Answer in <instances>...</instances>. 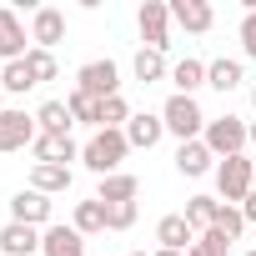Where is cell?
I'll use <instances>...</instances> for the list:
<instances>
[{"label":"cell","instance_id":"9","mask_svg":"<svg viewBox=\"0 0 256 256\" xmlns=\"http://www.w3.org/2000/svg\"><path fill=\"white\" fill-rule=\"evenodd\" d=\"M30 40H36V50H56V46L66 40V10L36 6V10H30Z\"/></svg>","mask_w":256,"mask_h":256},{"label":"cell","instance_id":"16","mask_svg":"<svg viewBox=\"0 0 256 256\" xmlns=\"http://www.w3.org/2000/svg\"><path fill=\"white\" fill-rule=\"evenodd\" d=\"M40 256H86V236L76 226H46L40 231Z\"/></svg>","mask_w":256,"mask_h":256},{"label":"cell","instance_id":"31","mask_svg":"<svg viewBox=\"0 0 256 256\" xmlns=\"http://www.w3.org/2000/svg\"><path fill=\"white\" fill-rule=\"evenodd\" d=\"M136 216H141V206H136V201L106 206V231H131V226H136Z\"/></svg>","mask_w":256,"mask_h":256},{"label":"cell","instance_id":"14","mask_svg":"<svg viewBox=\"0 0 256 256\" xmlns=\"http://www.w3.org/2000/svg\"><path fill=\"white\" fill-rule=\"evenodd\" d=\"M0 256H40V231L26 221H6L0 226Z\"/></svg>","mask_w":256,"mask_h":256},{"label":"cell","instance_id":"33","mask_svg":"<svg viewBox=\"0 0 256 256\" xmlns=\"http://www.w3.org/2000/svg\"><path fill=\"white\" fill-rule=\"evenodd\" d=\"M236 36H241V56H246V60H256V10H246V16H241V30H236Z\"/></svg>","mask_w":256,"mask_h":256},{"label":"cell","instance_id":"11","mask_svg":"<svg viewBox=\"0 0 256 256\" xmlns=\"http://www.w3.org/2000/svg\"><path fill=\"white\" fill-rule=\"evenodd\" d=\"M171 26H181L186 36H206L216 26V10L206 0H171Z\"/></svg>","mask_w":256,"mask_h":256},{"label":"cell","instance_id":"3","mask_svg":"<svg viewBox=\"0 0 256 256\" xmlns=\"http://www.w3.org/2000/svg\"><path fill=\"white\" fill-rule=\"evenodd\" d=\"M161 120H166V136H176L181 146L206 136V116H201L196 96H171V100L161 106Z\"/></svg>","mask_w":256,"mask_h":256},{"label":"cell","instance_id":"4","mask_svg":"<svg viewBox=\"0 0 256 256\" xmlns=\"http://www.w3.org/2000/svg\"><path fill=\"white\" fill-rule=\"evenodd\" d=\"M206 151L216 156V161H226V156H246V120L241 116H216V120H206Z\"/></svg>","mask_w":256,"mask_h":256},{"label":"cell","instance_id":"25","mask_svg":"<svg viewBox=\"0 0 256 256\" xmlns=\"http://www.w3.org/2000/svg\"><path fill=\"white\" fill-rule=\"evenodd\" d=\"M70 226L80 231V236H96V231H106V206L90 196V201H76V211H70Z\"/></svg>","mask_w":256,"mask_h":256},{"label":"cell","instance_id":"17","mask_svg":"<svg viewBox=\"0 0 256 256\" xmlns=\"http://www.w3.org/2000/svg\"><path fill=\"white\" fill-rule=\"evenodd\" d=\"M176 171L186 181H201L206 171H216V156L206 151V141H186V146H176Z\"/></svg>","mask_w":256,"mask_h":256},{"label":"cell","instance_id":"15","mask_svg":"<svg viewBox=\"0 0 256 256\" xmlns=\"http://www.w3.org/2000/svg\"><path fill=\"white\" fill-rule=\"evenodd\" d=\"M156 246H166V251H191V246H196V231H191V221H186L181 211L161 216V221H156Z\"/></svg>","mask_w":256,"mask_h":256},{"label":"cell","instance_id":"36","mask_svg":"<svg viewBox=\"0 0 256 256\" xmlns=\"http://www.w3.org/2000/svg\"><path fill=\"white\" fill-rule=\"evenodd\" d=\"M156 256H191V251H166V246H156Z\"/></svg>","mask_w":256,"mask_h":256},{"label":"cell","instance_id":"39","mask_svg":"<svg viewBox=\"0 0 256 256\" xmlns=\"http://www.w3.org/2000/svg\"><path fill=\"white\" fill-rule=\"evenodd\" d=\"M246 256H256V251H246Z\"/></svg>","mask_w":256,"mask_h":256},{"label":"cell","instance_id":"18","mask_svg":"<svg viewBox=\"0 0 256 256\" xmlns=\"http://www.w3.org/2000/svg\"><path fill=\"white\" fill-rule=\"evenodd\" d=\"M131 76H136L141 86H156V80H171V66H166V50H151V46H141V50H136V60H131Z\"/></svg>","mask_w":256,"mask_h":256},{"label":"cell","instance_id":"1","mask_svg":"<svg viewBox=\"0 0 256 256\" xmlns=\"http://www.w3.org/2000/svg\"><path fill=\"white\" fill-rule=\"evenodd\" d=\"M126 151H131L126 131H90V141L80 146V166H86V171H96V176L106 181V176H116V171H120Z\"/></svg>","mask_w":256,"mask_h":256},{"label":"cell","instance_id":"26","mask_svg":"<svg viewBox=\"0 0 256 256\" xmlns=\"http://www.w3.org/2000/svg\"><path fill=\"white\" fill-rule=\"evenodd\" d=\"M0 90H6V96H26V90H36V76H30V66H26V60L0 66Z\"/></svg>","mask_w":256,"mask_h":256},{"label":"cell","instance_id":"8","mask_svg":"<svg viewBox=\"0 0 256 256\" xmlns=\"http://www.w3.org/2000/svg\"><path fill=\"white\" fill-rule=\"evenodd\" d=\"M50 211H56V201H50V196H40L36 186H26V191H16V196H10V221H26V226H36V231L56 226V221H50Z\"/></svg>","mask_w":256,"mask_h":256},{"label":"cell","instance_id":"12","mask_svg":"<svg viewBox=\"0 0 256 256\" xmlns=\"http://www.w3.org/2000/svg\"><path fill=\"white\" fill-rule=\"evenodd\" d=\"M161 136H166L161 110H156V116H151V110H136L131 120H126V141H131V151H151V146H161Z\"/></svg>","mask_w":256,"mask_h":256},{"label":"cell","instance_id":"24","mask_svg":"<svg viewBox=\"0 0 256 256\" xmlns=\"http://www.w3.org/2000/svg\"><path fill=\"white\" fill-rule=\"evenodd\" d=\"M216 211H221V201H216V196H191L181 216H186V221H191V231L201 236V231H211V226H216Z\"/></svg>","mask_w":256,"mask_h":256},{"label":"cell","instance_id":"28","mask_svg":"<svg viewBox=\"0 0 256 256\" xmlns=\"http://www.w3.org/2000/svg\"><path fill=\"white\" fill-rule=\"evenodd\" d=\"M136 110L126 106V96H110V100H100V131H126V120H131Z\"/></svg>","mask_w":256,"mask_h":256},{"label":"cell","instance_id":"20","mask_svg":"<svg viewBox=\"0 0 256 256\" xmlns=\"http://www.w3.org/2000/svg\"><path fill=\"white\" fill-rule=\"evenodd\" d=\"M171 86H176V96H196V90L206 86V60L181 56V60L171 66Z\"/></svg>","mask_w":256,"mask_h":256},{"label":"cell","instance_id":"10","mask_svg":"<svg viewBox=\"0 0 256 256\" xmlns=\"http://www.w3.org/2000/svg\"><path fill=\"white\" fill-rule=\"evenodd\" d=\"M30 36H26V20L16 16V10H6V6H0V60H26L30 56V46H26Z\"/></svg>","mask_w":256,"mask_h":256},{"label":"cell","instance_id":"13","mask_svg":"<svg viewBox=\"0 0 256 256\" xmlns=\"http://www.w3.org/2000/svg\"><path fill=\"white\" fill-rule=\"evenodd\" d=\"M30 156H36V166H70V161H80V146L70 141V136H36V146H30Z\"/></svg>","mask_w":256,"mask_h":256},{"label":"cell","instance_id":"35","mask_svg":"<svg viewBox=\"0 0 256 256\" xmlns=\"http://www.w3.org/2000/svg\"><path fill=\"white\" fill-rule=\"evenodd\" d=\"M246 146H256V120H246Z\"/></svg>","mask_w":256,"mask_h":256},{"label":"cell","instance_id":"21","mask_svg":"<svg viewBox=\"0 0 256 256\" xmlns=\"http://www.w3.org/2000/svg\"><path fill=\"white\" fill-rule=\"evenodd\" d=\"M241 80H246L241 60H226V56H221V60H211V66H206V86H211V90H221V96H231Z\"/></svg>","mask_w":256,"mask_h":256},{"label":"cell","instance_id":"2","mask_svg":"<svg viewBox=\"0 0 256 256\" xmlns=\"http://www.w3.org/2000/svg\"><path fill=\"white\" fill-rule=\"evenodd\" d=\"M216 201H226V206H241L251 191H256V161L251 156H226V161H216Z\"/></svg>","mask_w":256,"mask_h":256},{"label":"cell","instance_id":"23","mask_svg":"<svg viewBox=\"0 0 256 256\" xmlns=\"http://www.w3.org/2000/svg\"><path fill=\"white\" fill-rule=\"evenodd\" d=\"M30 186L40 196H60L70 191V166H30Z\"/></svg>","mask_w":256,"mask_h":256},{"label":"cell","instance_id":"38","mask_svg":"<svg viewBox=\"0 0 256 256\" xmlns=\"http://www.w3.org/2000/svg\"><path fill=\"white\" fill-rule=\"evenodd\" d=\"M136 256H146V251H136Z\"/></svg>","mask_w":256,"mask_h":256},{"label":"cell","instance_id":"30","mask_svg":"<svg viewBox=\"0 0 256 256\" xmlns=\"http://www.w3.org/2000/svg\"><path fill=\"white\" fill-rule=\"evenodd\" d=\"M216 231H221L226 241H241V231H246V216H241V206H226V201H221V211H216Z\"/></svg>","mask_w":256,"mask_h":256},{"label":"cell","instance_id":"5","mask_svg":"<svg viewBox=\"0 0 256 256\" xmlns=\"http://www.w3.org/2000/svg\"><path fill=\"white\" fill-rule=\"evenodd\" d=\"M76 90H86L90 100L120 96V66H116V60H86V66L76 70Z\"/></svg>","mask_w":256,"mask_h":256},{"label":"cell","instance_id":"34","mask_svg":"<svg viewBox=\"0 0 256 256\" xmlns=\"http://www.w3.org/2000/svg\"><path fill=\"white\" fill-rule=\"evenodd\" d=\"M241 216H246V226H256V191L241 201Z\"/></svg>","mask_w":256,"mask_h":256},{"label":"cell","instance_id":"32","mask_svg":"<svg viewBox=\"0 0 256 256\" xmlns=\"http://www.w3.org/2000/svg\"><path fill=\"white\" fill-rule=\"evenodd\" d=\"M191 256H231V241L211 226V231H201L196 236V246H191Z\"/></svg>","mask_w":256,"mask_h":256},{"label":"cell","instance_id":"22","mask_svg":"<svg viewBox=\"0 0 256 256\" xmlns=\"http://www.w3.org/2000/svg\"><path fill=\"white\" fill-rule=\"evenodd\" d=\"M36 126H40L46 136H70L76 120H70V106H66V100H46V106L36 110Z\"/></svg>","mask_w":256,"mask_h":256},{"label":"cell","instance_id":"27","mask_svg":"<svg viewBox=\"0 0 256 256\" xmlns=\"http://www.w3.org/2000/svg\"><path fill=\"white\" fill-rule=\"evenodd\" d=\"M66 106H70V120H76V126H90V131H100V100H90L86 90H70Z\"/></svg>","mask_w":256,"mask_h":256},{"label":"cell","instance_id":"6","mask_svg":"<svg viewBox=\"0 0 256 256\" xmlns=\"http://www.w3.org/2000/svg\"><path fill=\"white\" fill-rule=\"evenodd\" d=\"M36 136H40L36 116H26V110H16V106H6V110H0V156L36 146Z\"/></svg>","mask_w":256,"mask_h":256},{"label":"cell","instance_id":"37","mask_svg":"<svg viewBox=\"0 0 256 256\" xmlns=\"http://www.w3.org/2000/svg\"><path fill=\"white\" fill-rule=\"evenodd\" d=\"M251 106H256V86H251Z\"/></svg>","mask_w":256,"mask_h":256},{"label":"cell","instance_id":"29","mask_svg":"<svg viewBox=\"0 0 256 256\" xmlns=\"http://www.w3.org/2000/svg\"><path fill=\"white\" fill-rule=\"evenodd\" d=\"M26 66H30V76H36V86H46V80H56V76H60V66H56V56H50V50H36V46H30V56H26Z\"/></svg>","mask_w":256,"mask_h":256},{"label":"cell","instance_id":"7","mask_svg":"<svg viewBox=\"0 0 256 256\" xmlns=\"http://www.w3.org/2000/svg\"><path fill=\"white\" fill-rule=\"evenodd\" d=\"M136 26H141V40L151 50H171V6L166 0H146L136 10Z\"/></svg>","mask_w":256,"mask_h":256},{"label":"cell","instance_id":"40","mask_svg":"<svg viewBox=\"0 0 256 256\" xmlns=\"http://www.w3.org/2000/svg\"><path fill=\"white\" fill-rule=\"evenodd\" d=\"M0 110H6V106H0Z\"/></svg>","mask_w":256,"mask_h":256},{"label":"cell","instance_id":"19","mask_svg":"<svg viewBox=\"0 0 256 256\" xmlns=\"http://www.w3.org/2000/svg\"><path fill=\"white\" fill-rule=\"evenodd\" d=\"M136 196H141V181L126 176V171H116V176H106V181L96 186V201H100V206H120V201H136Z\"/></svg>","mask_w":256,"mask_h":256}]
</instances>
